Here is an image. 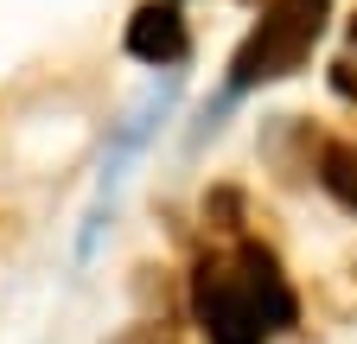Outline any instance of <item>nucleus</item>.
<instances>
[{"label":"nucleus","mask_w":357,"mask_h":344,"mask_svg":"<svg viewBox=\"0 0 357 344\" xmlns=\"http://www.w3.org/2000/svg\"><path fill=\"white\" fill-rule=\"evenodd\" d=\"M185 45H192V38H185V19H178L172 0H147V7L128 19V52L141 58V64H153V70L178 64Z\"/></svg>","instance_id":"7ed1b4c3"},{"label":"nucleus","mask_w":357,"mask_h":344,"mask_svg":"<svg viewBox=\"0 0 357 344\" xmlns=\"http://www.w3.org/2000/svg\"><path fill=\"white\" fill-rule=\"evenodd\" d=\"M319 179H326V191H332L344 210H357V147H332V153L319 159Z\"/></svg>","instance_id":"39448f33"},{"label":"nucleus","mask_w":357,"mask_h":344,"mask_svg":"<svg viewBox=\"0 0 357 344\" xmlns=\"http://www.w3.org/2000/svg\"><path fill=\"white\" fill-rule=\"evenodd\" d=\"M236 274H243V287H249V299H255L261 325H268V331H287L300 306H294V287H287L281 268H275V255H268V249H243V255H236Z\"/></svg>","instance_id":"20e7f679"},{"label":"nucleus","mask_w":357,"mask_h":344,"mask_svg":"<svg viewBox=\"0 0 357 344\" xmlns=\"http://www.w3.org/2000/svg\"><path fill=\"white\" fill-rule=\"evenodd\" d=\"M192 313H198V331L211 344H268V325H261V313H255V299H249L236 268L204 262L192 274Z\"/></svg>","instance_id":"f03ea898"},{"label":"nucleus","mask_w":357,"mask_h":344,"mask_svg":"<svg viewBox=\"0 0 357 344\" xmlns=\"http://www.w3.org/2000/svg\"><path fill=\"white\" fill-rule=\"evenodd\" d=\"M326 7L332 0H275L268 19L249 32V45L230 64V90H255V83H268V77H287L312 52V38H319V26H326Z\"/></svg>","instance_id":"f257e3e1"}]
</instances>
